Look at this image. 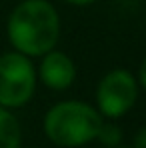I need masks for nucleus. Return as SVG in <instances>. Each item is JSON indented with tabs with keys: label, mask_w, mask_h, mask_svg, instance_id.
Masks as SVG:
<instances>
[{
	"label": "nucleus",
	"mask_w": 146,
	"mask_h": 148,
	"mask_svg": "<svg viewBox=\"0 0 146 148\" xmlns=\"http://www.w3.org/2000/svg\"><path fill=\"white\" fill-rule=\"evenodd\" d=\"M60 28V14L50 0H20L8 14L6 36L16 52L40 58L56 48Z\"/></svg>",
	"instance_id": "obj_1"
},
{
	"label": "nucleus",
	"mask_w": 146,
	"mask_h": 148,
	"mask_svg": "<svg viewBox=\"0 0 146 148\" xmlns=\"http://www.w3.org/2000/svg\"><path fill=\"white\" fill-rule=\"evenodd\" d=\"M102 122L96 106L84 100H60L46 110L42 130L54 146L80 148L96 140Z\"/></svg>",
	"instance_id": "obj_2"
},
{
	"label": "nucleus",
	"mask_w": 146,
	"mask_h": 148,
	"mask_svg": "<svg viewBox=\"0 0 146 148\" xmlns=\"http://www.w3.org/2000/svg\"><path fill=\"white\" fill-rule=\"evenodd\" d=\"M36 66L30 56L16 50L0 54V106L16 110L36 94Z\"/></svg>",
	"instance_id": "obj_3"
},
{
	"label": "nucleus",
	"mask_w": 146,
	"mask_h": 148,
	"mask_svg": "<svg viewBox=\"0 0 146 148\" xmlns=\"http://www.w3.org/2000/svg\"><path fill=\"white\" fill-rule=\"evenodd\" d=\"M140 94V84L136 74L128 68H112L104 74L94 90V106L106 120H118L126 116Z\"/></svg>",
	"instance_id": "obj_4"
},
{
	"label": "nucleus",
	"mask_w": 146,
	"mask_h": 148,
	"mask_svg": "<svg viewBox=\"0 0 146 148\" xmlns=\"http://www.w3.org/2000/svg\"><path fill=\"white\" fill-rule=\"evenodd\" d=\"M36 76L42 86L54 92L68 90L76 80V64L74 60L62 50L52 48L40 56L36 66Z\"/></svg>",
	"instance_id": "obj_5"
},
{
	"label": "nucleus",
	"mask_w": 146,
	"mask_h": 148,
	"mask_svg": "<svg viewBox=\"0 0 146 148\" xmlns=\"http://www.w3.org/2000/svg\"><path fill=\"white\" fill-rule=\"evenodd\" d=\"M0 148H22V128L16 114L0 106Z\"/></svg>",
	"instance_id": "obj_6"
},
{
	"label": "nucleus",
	"mask_w": 146,
	"mask_h": 148,
	"mask_svg": "<svg viewBox=\"0 0 146 148\" xmlns=\"http://www.w3.org/2000/svg\"><path fill=\"white\" fill-rule=\"evenodd\" d=\"M96 140L106 148L118 146V144H122V128L118 124H114V120H106L104 118V122H102L100 130H98Z\"/></svg>",
	"instance_id": "obj_7"
},
{
	"label": "nucleus",
	"mask_w": 146,
	"mask_h": 148,
	"mask_svg": "<svg viewBox=\"0 0 146 148\" xmlns=\"http://www.w3.org/2000/svg\"><path fill=\"white\" fill-rule=\"evenodd\" d=\"M132 146H134V148H146V126L138 128V132L134 134Z\"/></svg>",
	"instance_id": "obj_8"
},
{
	"label": "nucleus",
	"mask_w": 146,
	"mask_h": 148,
	"mask_svg": "<svg viewBox=\"0 0 146 148\" xmlns=\"http://www.w3.org/2000/svg\"><path fill=\"white\" fill-rule=\"evenodd\" d=\"M136 78H138V84H140V88H144V90H146V56L142 58V62H140V66H138Z\"/></svg>",
	"instance_id": "obj_9"
},
{
	"label": "nucleus",
	"mask_w": 146,
	"mask_h": 148,
	"mask_svg": "<svg viewBox=\"0 0 146 148\" xmlns=\"http://www.w3.org/2000/svg\"><path fill=\"white\" fill-rule=\"evenodd\" d=\"M64 4H68V6H76V8H84V6H90V4H94L96 0H62Z\"/></svg>",
	"instance_id": "obj_10"
},
{
	"label": "nucleus",
	"mask_w": 146,
	"mask_h": 148,
	"mask_svg": "<svg viewBox=\"0 0 146 148\" xmlns=\"http://www.w3.org/2000/svg\"><path fill=\"white\" fill-rule=\"evenodd\" d=\"M112 148H134V146H122V144H118V146H112Z\"/></svg>",
	"instance_id": "obj_11"
}]
</instances>
